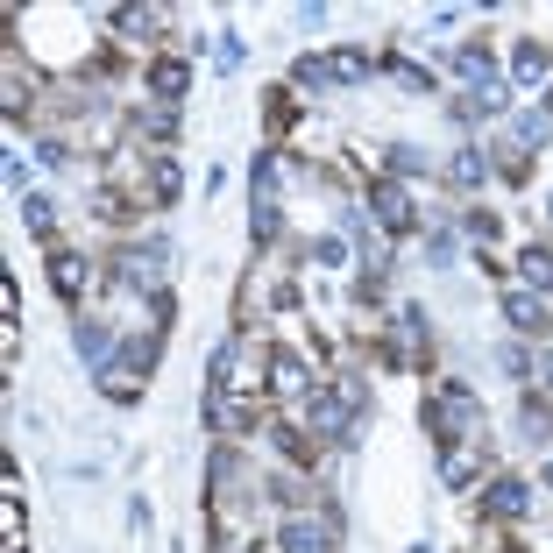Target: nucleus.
Returning a JSON list of instances; mask_svg holds the SVG:
<instances>
[{"label":"nucleus","instance_id":"8","mask_svg":"<svg viewBox=\"0 0 553 553\" xmlns=\"http://www.w3.org/2000/svg\"><path fill=\"white\" fill-rule=\"evenodd\" d=\"M121 270H128V284H142V291H149L156 277H164V242H156V249H128V256H121Z\"/></svg>","mask_w":553,"mask_h":553},{"label":"nucleus","instance_id":"3","mask_svg":"<svg viewBox=\"0 0 553 553\" xmlns=\"http://www.w3.org/2000/svg\"><path fill=\"white\" fill-rule=\"evenodd\" d=\"M263 383H270V390H284V398H298L312 376H305V362H298L291 348H270V355H263Z\"/></svg>","mask_w":553,"mask_h":553},{"label":"nucleus","instance_id":"7","mask_svg":"<svg viewBox=\"0 0 553 553\" xmlns=\"http://www.w3.org/2000/svg\"><path fill=\"white\" fill-rule=\"evenodd\" d=\"M504 320H511L518 334H546V305L525 298V291H511V298H504Z\"/></svg>","mask_w":553,"mask_h":553},{"label":"nucleus","instance_id":"18","mask_svg":"<svg viewBox=\"0 0 553 553\" xmlns=\"http://www.w3.org/2000/svg\"><path fill=\"white\" fill-rule=\"evenodd\" d=\"M454 71H468V78H483V71H490V50H461V57H454Z\"/></svg>","mask_w":553,"mask_h":553},{"label":"nucleus","instance_id":"5","mask_svg":"<svg viewBox=\"0 0 553 553\" xmlns=\"http://www.w3.org/2000/svg\"><path fill=\"white\" fill-rule=\"evenodd\" d=\"M277 546H284V553H327V546H334V525H305V518H298V525L277 532Z\"/></svg>","mask_w":553,"mask_h":553},{"label":"nucleus","instance_id":"14","mask_svg":"<svg viewBox=\"0 0 553 553\" xmlns=\"http://www.w3.org/2000/svg\"><path fill=\"white\" fill-rule=\"evenodd\" d=\"M447 171H454V185H483V178H490V164H483V149H461V156H454Z\"/></svg>","mask_w":553,"mask_h":553},{"label":"nucleus","instance_id":"22","mask_svg":"<svg viewBox=\"0 0 553 553\" xmlns=\"http://www.w3.org/2000/svg\"><path fill=\"white\" fill-rule=\"evenodd\" d=\"M546 483H553V461H546Z\"/></svg>","mask_w":553,"mask_h":553},{"label":"nucleus","instance_id":"17","mask_svg":"<svg viewBox=\"0 0 553 553\" xmlns=\"http://www.w3.org/2000/svg\"><path fill=\"white\" fill-rule=\"evenodd\" d=\"M390 171H426V156L412 142H398V149H390Z\"/></svg>","mask_w":553,"mask_h":553},{"label":"nucleus","instance_id":"19","mask_svg":"<svg viewBox=\"0 0 553 553\" xmlns=\"http://www.w3.org/2000/svg\"><path fill=\"white\" fill-rule=\"evenodd\" d=\"M142 128H149V135H171V128H178V114H171V107H149V114H142Z\"/></svg>","mask_w":553,"mask_h":553},{"label":"nucleus","instance_id":"10","mask_svg":"<svg viewBox=\"0 0 553 553\" xmlns=\"http://www.w3.org/2000/svg\"><path fill=\"white\" fill-rule=\"evenodd\" d=\"M369 213H376L383 227H412V206H405V192H398V185H376V199H369Z\"/></svg>","mask_w":553,"mask_h":553},{"label":"nucleus","instance_id":"16","mask_svg":"<svg viewBox=\"0 0 553 553\" xmlns=\"http://www.w3.org/2000/svg\"><path fill=\"white\" fill-rule=\"evenodd\" d=\"M22 220H29L36 234H50V227H57V206H50V199H29V206H22Z\"/></svg>","mask_w":553,"mask_h":553},{"label":"nucleus","instance_id":"11","mask_svg":"<svg viewBox=\"0 0 553 553\" xmlns=\"http://www.w3.org/2000/svg\"><path fill=\"white\" fill-rule=\"evenodd\" d=\"M511 71H518V86H546V71H553V64H546V50H539V43H518Z\"/></svg>","mask_w":553,"mask_h":553},{"label":"nucleus","instance_id":"21","mask_svg":"<svg viewBox=\"0 0 553 553\" xmlns=\"http://www.w3.org/2000/svg\"><path fill=\"white\" fill-rule=\"evenodd\" d=\"M546 383H553V355H546Z\"/></svg>","mask_w":553,"mask_h":553},{"label":"nucleus","instance_id":"15","mask_svg":"<svg viewBox=\"0 0 553 553\" xmlns=\"http://www.w3.org/2000/svg\"><path fill=\"white\" fill-rule=\"evenodd\" d=\"M518 270H525V284H553V249H525Z\"/></svg>","mask_w":553,"mask_h":553},{"label":"nucleus","instance_id":"2","mask_svg":"<svg viewBox=\"0 0 553 553\" xmlns=\"http://www.w3.org/2000/svg\"><path fill=\"white\" fill-rule=\"evenodd\" d=\"M376 64L362 57V50H334V57H305L298 64V78H305V86H320V78H334V86H355V78H369Z\"/></svg>","mask_w":553,"mask_h":553},{"label":"nucleus","instance_id":"12","mask_svg":"<svg viewBox=\"0 0 553 553\" xmlns=\"http://www.w3.org/2000/svg\"><path fill=\"white\" fill-rule=\"evenodd\" d=\"M525 504H532V497H525V483H518V476H497V483H490V511H504V518H518Z\"/></svg>","mask_w":553,"mask_h":553},{"label":"nucleus","instance_id":"4","mask_svg":"<svg viewBox=\"0 0 553 553\" xmlns=\"http://www.w3.org/2000/svg\"><path fill=\"white\" fill-rule=\"evenodd\" d=\"M476 468H483V447H476V440H461V447L440 461V483H447V490H461V483H476Z\"/></svg>","mask_w":553,"mask_h":553},{"label":"nucleus","instance_id":"6","mask_svg":"<svg viewBox=\"0 0 553 553\" xmlns=\"http://www.w3.org/2000/svg\"><path fill=\"white\" fill-rule=\"evenodd\" d=\"M50 284H57V298L78 305V298H86V256H57L50 263Z\"/></svg>","mask_w":553,"mask_h":553},{"label":"nucleus","instance_id":"9","mask_svg":"<svg viewBox=\"0 0 553 553\" xmlns=\"http://www.w3.org/2000/svg\"><path fill=\"white\" fill-rule=\"evenodd\" d=\"M149 86L164 93V100H185V86H192V71H185L178 57H156V64H149Z\"/></svg>","mask_w":553,"mask_h":553},{"label":"nucleus","instance_id":"20","mask_svg":"<svg viewBox=\"0 0 553 553\" xmlns=\"http://www.w3.org/2000/svg\"><path fill=\"white\" fill-rule=\"evenodd\" d=\"M341 256H348V249H341V242H334V234H327V242H312V263H320V270H334V263H341Z\"/></svg>","mask_w":553,"mask_h":553},{"label":"nucleus","instance_id":"13","mask_svg":"<svg viewBox=\"0 0 553 553\" xmlns=\"http://www.w3.org/2000/svg\"><path fill=\"white\" fill-rule=\"evenodd\" d=\"M78 355H86V362L100 369V362L114 355V334H107V327H78Z\"/></svg>","mask_w":553,"mask_h":553},{"label":"nucleus","instance_id":"1","mask_svg":"<svg viewBox=\"0 0 553 553\" xmlns=\"http://www.w3.org/2000/svg\"><path fill=\"white\" fill-rule=\"evenodd\" d=\"M355 412H362V383H341L334 398H312V426L327 440H348L355 433Z\"/></svg>","mask_w":553,"mask_h":553}]
</instances>
